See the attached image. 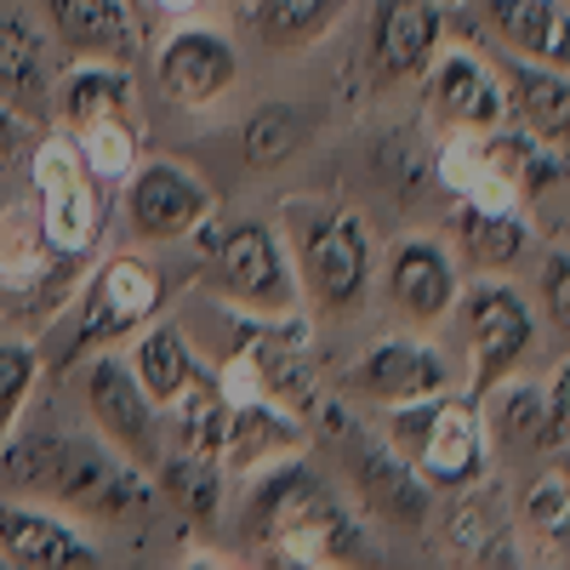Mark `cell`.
<instances>
[{"label": "cell", "mask_w": 570, "mask_h": 570, "mask_svg": "<svg viewBox=\"0 0 570 570\" xmlns=\"http://www.w3.org/2000/svg\"><path fill=\"white\" fill-rule=\"evenodd\" d=\"M246 525L274 559H292V564H360V559H371L360 525L331 497V485L303 462L274 468L257 485Z\"/></svg>", "instance_id": "obj_1"}, {"label": "cell", "mask_w": 570, "mask_h": 570, "mask_svg": "<svg viewBox=\"0 0 570 570\" xmlns=\"http://www.w3.org/2000/svg\"><path fill=\"white\" fill-rule=\"evenodd\" d=\"M18 462L12 480L29 491H46L52 502L75 508V513H98V519H120L131 508L149 502V480L131 456H120L115 445H98L86 434L69 440H29L23 451H12Z\"/></svg>", "instance_id": "obj_2"}, {"label": "cell", "mask_w": 570, "mask_h": 570, "mask_svg": "<svg viewBox=\"0 0 570 570\" xmlns=\"http://www.w3.org/2000/svg\"><path fill=\"white\" fill-rule=\"evenodd\" d=\"M383 440L422 473L428 491H456L485 468V416L473 400L428 394L389 411Z\"/></svg>", "instance_id": "obj_3"}, {"label": "cell", "mask_w": 570, "mask_h": 570, "mask_svg": "<svg viewBox=\"0 0 570 570\" xmlns=\"http://www.w3.org/2000/svg\"><path fill=\"white\" fill-rule=\"evenodd\" d=\"M292 240H297V268L314 308L343 314L365 297L371 279V240L354 212L331 206H292Z\"/></svg>", "instance_id": "obj_4"}, {"label": "cell", "mask_w": 570, "mask_h": 570, "mask_svg": "<svg viewBox=\"0 0 570 570\" xmlns=\"http://www.w3.org/2000/svg\"><path fill=\"white\" fill-rule=\"evenodd\" d=\"M212 263H217V285L246 314L285 320L297 308L292 263H285V252H279L268 223H234L228 234H217V240H212Z\"/></svg>", "instance_id": "obj_5"}, {"label": "cell", "mask_w": 570, "mask_h": 570, "mask_svg": "<svg viewBox=\"0 0 570 570\" xmlns=\"http://www.w3.org/2000/svg\"><path fill=\"white\" fill-rule=\"evenodd\" d=\"M35 188H40V228L52 252L80 257L91 240H98V188H91V171L80 160L75 142L46 137L35 149Z\"/></svg>", "instance_id": "obj_6"}, {"label": "cell", "mask_w": 570, "mask_h": 570, "mask_svg": "<svg viewBox=\"0 0 570 570\" xmlns=\"http://www.w3.org/2000/svg\"><path fill=\"white\" fill-rule=\"evenodd\" d=\"M86 405H91V416H98V428H104V440L120 456H131L137 468H155L160 462V405L142 394V383L131 376L126 360L104 354L98 365L86 371Z\"/></svg>", "instance_id": "obj_7"}, {"label": "cell", "mask_w": 570, "mask_h": 570, "mask_svg": "<svg viewBox=\"0 0 570 570\" xmlns=\"http://www.w3.org/2000/svg\"><path fill=\"white\" fill-rule=\"evenodd\" d=\"M212 212V188L177 160H142L126 183V223L142 240H183Z\"/></svg>", "instance_id": "obj_8"}, {"label": "cell", "mask_w": 570, "mask_h": 570, "mask_svg": "<svg viewBox=\"0 0 570 570\" xmlns=\"http://www.w3.org/2000/svg\"><path fill=\"white\" fill-rule=\"evenodd\" d=\"M160 308V279L149 263L137 257H109L98 274H91L86 297H80V331H75V348L91 343H115L126 331H137V320H149Z\"/></svg>", "instance_id": "obj_9"}, {"label": "cell", "mask_w": 570, "mask_h": 570, "mask_svg": "<svg viewBox=\"0 0 570 570\" xmlns=\"http://www.w3.org/2000/svg\"><path fill=\"white\" fill-rule=\"evenodd\" d=\"M468 331H473V389L480 394H491L537 343V320L525 297L508 292V285H480L468 297Z\"/></svg>", "instance_id": "obj_10"}, {"label": "cell", "mask_w": 570, "mask_h": 570, "mask_svg": "<svg viewBox=\"0 0 570 570\" xmlns=\"http://www.w3.org/2000/svg\"><path fill=\"white\" fill-rule=\"evenodd\" d=\"M240 75V58H234V40L223 29H177L166 46H160V86L166 98L183 104V109H206L217 104L223 91Z\"/></svg>", "instance_id": "obj_11"}, {"label": "cell", "mask_w": 570, "mask_h": 570, "mask_svg": "<svg viewBox=\"0 0 570 570\" xmlns=\"http://www.w3.org/2000/svg\"><path fill=\"white\" fill-rule=\"evenodd\" d=\"M440 7L434 0H376L371 12V58L389 80H416L440 52Z\"/></svg>", "instance_id": "obj_12"}, {"label": "cell", "mask_w": 570, "mask_h": 570, "mask_svg": "<svg viewBox=\"0 0 570 570\" xmlns=\"http://www.w3.org/2000/svg\"><path fill=\"white\" fill-rule=\"evenodd\" d=\"M428 104L462 131H497L508 115V91L491 63H480L473 52H445L434 63V80H428Z\"/></svg>", "instance_id": "obj_13"}, {"label": "cell", "mask_w": 570, "mask_h": 570, "mask_svg": "<svg viewBox=\"0 0 570 570\" xmlns=\"http://www.w3.org/2000/svg\"><path fill=\"white\" fill-rule=\"evenodd\" d=\"M451 371L434 348L422 343H405V337H389L365 348V360L354 365V389L376 405H405V400H428V394H445Z\"/></svg>", "instance_id": "obj_14"}, {"label": "cell", "mask_w": 570, "mask_h": 570, "mask_svg": "<svg viewBox=\"0 0 570 570\" xmlns=\"http://www.w3.org/2000/svg\"><path fill=\"white\" fill-rule=\"evenodd\" d=\"M354 485H360V497H365L376 513L394 519V525H422L428 508H434L422 473H416L389 440H371V434L354 440Z\"/></svg>", "instance_id": "obj_15"}, {"label": "cell", "mask_w": 570, "mask_h": 570, "mask_svg": "<svg viewBox=\"0 0 570 570\" xmlns=\"http://www.w3.org/2000/svg\"><path fill=\"white\" fill-rule=\"evenodd\" d=\"M0 559L23 570H69V564H98L104 553L58 513L0 508Z\"/></svg>", "instance_id": "obj_16"}, {"label": "cell", "mask_w": 570, "mask_h": 570, "mask_svg": "<svg viewBox=\"0 0 570 570\" xmlns=\"http://www.w3.org/2000/svg\"><path fill=\"white\" fill-rule=\"evenodd\" d=\"M46 12L80 63H126L137 52V23L126 0H46Z\"/></svg>", "instance_id": "obj_17"}, {"label": "cell", "mask_w": 570, "mask_h": 570, "mask_svg": "<svg viewBox=\"0 0 570 570\" xmlns=\"http://www.w3.org/2000/svg\"><path fill=\"white\" fill-rule=\"evenodd\" d=\"M389 297L405 320L434 325L451 314L456 303V263L451 252H440L434 240H405L389 263Z\"/></svg>", "instance_id": "obj_18"}, {"label": "cell", "mask_w": 570, "mask_h": 570, "mask_svg": "<svg viewBox=\"0 0 570 570\" xmlns=\"http://www.w3.org/2000/svg\"><path fill=\"white\" fill-rule=\"evenodd\" d=\"M485 18L513 58L570 69V0H485Z\"/></svg>", "instance_id": "obj_19"}, {"label": "cell", "mask_w": 570, "mask_h": 570, "mask_svg": "<svg viewBox=\"0 0 570 570\" xmlns=\"http://www.w3.org/2000/svg\"><path fill=\"white\" fill-rule=\"evenodd\" d=\"M502 91H508V109L525 120L537 137H564L570 131V69L513 58Z\"/></svg>", "instance_id": "obj_20"}, {"label": "cell", "mask_w": 570, "mask_h": 570, "mask_svg": "<svg viewBox=\"0 0 570 570\" xmlns=\"http://www.w3.org/2000/svg\"><path fill=\"white\" fill-rule=\"evenodd\" d=\"M456 246L473 268H485V274H502L513 268L519 257H525L531 246V228L519 223L508 206H480V200H468L456 212Z\"/></svg>", "instance_id": "obj_21"}, {"label": "cell", "mask_w": 570, "mask_h": 570, "mask_svg": "<svg viewBox=\"0 0 570 570\" xmlns=\"http://www.w3.org/2000/svg\"><path fill=\"white\" fill-rule=\"evenodd\" d=\"M131 376L142 383V394H149L160 411L195 383V376H206L200 365H195V354H188V343H183V331L177 325H149L137 337V348H131Z\"/></svg>", "instance_id": "obj_22"}, {"label": "cell", "mask_w": 570, "mask_h": 570, "mask_svg": "<svg viewBox=\"0 0 570 570\" xmlns=\"http://www.w3.org/2000/svg\"><path fill=\"white\" fill-rule=\"evenodd\" d=\"M155 480H160V491H166V502L177 513L217 519V508H223V468H217L212 451H183L177 445L171 456L155 462Z\"/></svg>", "instance_id": "obj_23"}, {"label": "cell", "mask_w": 570, "mask_h": 570, "mask_svg": "<svg viewBox=\"0 0 570 570\" xmlns=\"http://www.w3.org/2000/svg\"><path fill=\"white\" fill-rule=\"evenodd\" d=\"M292 445H297V422L285 411H274V405L252 400V405H228V428H223L217 456H228L234 468H257L274 451H292Z\"/></svg>", "instance_id": "obj_24"}, {"label": "cell", "mask_w": 570, "mask_h": 570, "mask_svg": "<svg viewBox=\"0 0 570 570\" xmlns=\"http://www.w3.org/2000/svg\"><path fill=\"white\" fill-rule=\"evenodd\" d=\"M63 115L69 126L86 120H131V80L120 63H80L63 80Z\"/></svg>", "instance_id": "obj_25"}, {"label": "cell", "mask_w": 570, "mask_h": 570, "mask_svg": "<svg viewBox=\"0 0 570 570\" xmlns=\"http://www.w3.org/2000/svg\"><path fill=\"white\" fill-rule=\"evenodd\" d=\"M331 12H337V0H252V29L274 52H292L331 23Z\"/></svg>", "instance_id": "obj_26"}, {"label": "cell", "mask_w": 570, "mask_h": 570, "mask_svg": "<svg viewBox=\"0 0 570 570\" xmlns=\"http://www.w3.org/2000/svg\"><path fill=\"white\" fill-rule=\"evenodd\" d=\"M46 252H52V240L40 228V212H23V206L0 212V279H12V285L35 279Z\"/></svg>", "instance_id": "obj_27"}, {"label": "cell", "mask_w": 570, "mask_h": 570, "mask_svg": "<svg viewBox=\"0 0 570 570\" xmlns=\"http://www.w3.org/2000/svg\"><path fill=\"white\" fill-rule=\"evenodd\" d=\"M491 416H497V434L508 445H553V411H548V394L542 389L508 383Z\"/></svg>", "instance_id": "obj_28"}, {"label": "cell", "mask_w": 570, "mask_h": 570, "mask_svg": "<svg viewBox=\"0 0 570 570\" xmlns=\"http://www.w3.org/2000/svg\"><path fill=\"white\" fill-rule=\"evenodd\" d=\"M297 142H303V115H297L292 104H263V109H252V120H246V160H252V166L292 160Z\"/></svg>", "instance_id": "obj_29"}, {"label": "cell", "mask_w": 570, "mask_h": 570, "mask_svg": "<svg viewBox=\"0 0 570 570\" xmlns=\"http://www.w3.org/2000/svg\"><path fill=\"white\" fill-rule=\"evenodd\" d=\"M75 149H80L91 177H126L131 160H137L131 120H86V126H75Z\"/></svg>", "instance_id": "obj_30"}, {"label": "cell", "mask_w": 570, "mask_h": 570, "mask_svg": "<svg viewBox=\"0 0 570 570\" xmlns=\"http://www.w3.org/2000/svg\"><path fill=\"white\" fill-rule=\"evenodd\" d=\"M46 63V40L29 18H0V91H29Z\"/></svg>", "instance_id": "obj_31"}, {"label": "cell", "mask_w": 570, "mask_h": 570, "mask_svg": "<svg viewBox=\"0 0 570 570\" xmlns=\"http://www.w3.org/2000/svg\"><path fill=\"white\" fill-rule=\"evenodd\" d=\"M35 376H40V354L29 343H0V440L18 428V416L35 394Z\"/></svg>", "instance_id": "obj_32"}, {"label": "cell", "mask_w": 570, "mask_h": 570, "mask_svg": "<svg viewBox=\"0 0 570 570\" xmlns=\"http://www.w3.org/2000/svg\"><path fill=\"white\" fill-rule=\"evenodd\" d=\"M537 292H542V314L553 320V331L570 343V252H548L542 257Z\"/></svg>", "instance_id": "obj_33"}, {"label": "cell", "mask_w": 570, "mask_h": 570, "mask_svg": "<svg viewBox=\"0 0 570 570\" xmlns=\"http://www.w3.org/2000/svg\"><path fill=\"white\" fill-rule=\"evenodd\" d=\"M548 411H553V440H570V365H564V371L553 376Z\"/></svg>", "instance_id": "obj_34"}, {"label": "cell", "mask_w": 570, "mask_h": 570, "mask_svg": "<svg viewBox=\"0 0 570 570\" xmlns=\"http://www.w3.org/2000/svg\"><path fill=\"white\" fill-rule=\"evenodd\" d=\"M23 137H29L23 120H18L12 109H0V155H18V149H23Z\"/></svg>", "instance_id": "obj_35"}, {"label": "cell", "mask_w": 570, "mask_h": 570, "mask_svg": "<svg viewBox=\"0 0 570 570\" xmlns=\"http://www.w3.org/2000/svg\"><path fill=\"white\" fill-rule=\"evenodd\" d=\"M155 12H166V18H183V12H195V7H206V0H149Z\"/></svg>", "instance_id": "obj_36"}]
</instances>
